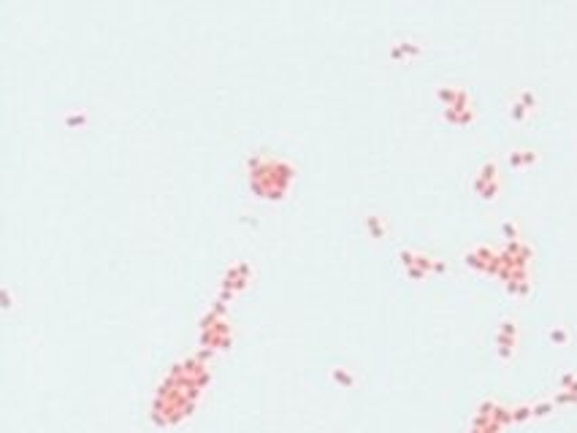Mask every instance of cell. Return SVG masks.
Segmentation results:
<instances>
[{
  "instance_id": "obj_1",
  "label": "cell",
  "mask_w": 577,
  "mask_h": 433,
  "mask_svg": "<svg viewBox=\"0 0 577 433\" xmlns=\"http://www.w3.org/2000/svg\"><path fill=\"white\" fill-rule=\"evenodd\" d=\"M255 160H258V157H255ZM258 163H261V168L252 165V173H249L252 190L258 192L261 198H282V195L287 192L290 179H293L290 165H285L280 160H268V157H263Z\"/></svg>"
},
{
  "instance_id": "obj_2",
  "label": "cell",
  "mask_w": 577,
  "mask_h": 433,
  "mask_svg": "<svg viewBox=\"0 0 577 433\" xmlns=\"http://www.w3.org/2000/svg\"><path fill=\"white\" fill-rule=\"evenodd\" d=\"M474 190L480 192L485 201H493L496 192H499V176H496V163H485L480 168V176L474 182Z\"/></svg>"
},
{
  "instance_id": "obj_3",
  "label": "cell",
  "mask_w": 577,
  "mask_h": 433,
  "mask_svg": "<svg viewBox=\"0 0 577 433\" xmlns=\"http://www.w3.org/2000/svg\"><path fill=\"white\" fill-rule=\"evenodd\" d=\"M509 163H512L515 168H518V165L523 168V165L537 163V155H534V152H528V149H518V152H512V155H509Z\"/></svg>"
},
{
  "instance_id": "obj_4",
  "label": "cell",
  "mask_w": 577,
  "mask_h": 433,
  "mask_svg": "<svg viewBox=\"0 0 577 433\" xmlns=\"http://www.w3.org/2000/svg\"><path fill=\"white\" fill-rule=\"evenodd\" d=\"M366 227H371V233H374V239H380L385 233V222L377 217V214H368V220H366Z\"/></svg>"
},
{
  "instance_id": "obj_5",
  "label": "cell",
  "mask_w": 577,
  "mask_h": 433,
  "mask_svg": "<svg viewBox=\"0 0 577 433\" xmlns=\"http://www.w3.org/2000/svg\"><path fill=\"white\" fill-rule=\"evenodd\" d=\"M550 341H556V344H566V341H569V333L559 325V328L550 330Z\"/></svg>"
},
{
  "instance_id": "obj_6",
  "label": "cell",
  "mask_w": 577,
  "mask_h": 433,
  "mask_svg": "<svg viewBox=\"0 0 577 433\" xmlns=\"http://www.w3.org/2000/svg\"><path fill=\"white\" fill-rule=\"evenodd\" d=\"M502 230H504V236H507V239L518 241V239H515V236H518V227L512 225V222H504V227H502Z\"/></svg>"
}]
</instances>
